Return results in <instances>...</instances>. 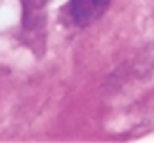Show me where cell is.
<instances>
[{
	"label": "cell",
	"mask_w": 154,
	"mask_h": 143,
	"mask_svg": "<svg viewBox=\"0 0 154 143\" xmlns=\"http://www.w3.org/2000/svg\"><path fill=\"white\" fill-rule=\"evenodd\" d=\"M109 2L111 0H70L68 13L75 25L86 27L103 15Z\"/></svg>",
	"instance_id": "6da1fadb"
}]
</instances>
